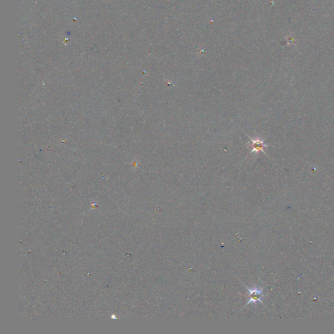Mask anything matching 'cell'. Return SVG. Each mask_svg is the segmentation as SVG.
Segmentation results:
<instances>
[{"instance_id": "6da1fadb", "label": "cell", "mask_w": 334, "mask_h": 334, "mask_svg": "<svg viewBox=\"0 0 334 334\" xmlns=\"http://www.w3.org/2000/svg\"><path fill=\"white\" fill-rule=\"evenodd\" d=\"M253 141V152H260V151H262V152H264V149L263 148L264 147H266V146H267L266 145H265L264 144L262 140H260L259 139L258 140H252Z\"/></svg>"}, {"instance_id": "7a4b0ae2", "label": "cell", "mask_w": 334, "mask_h": 334, "mask_svg": "<svg viewBox=\"0 0 334 334\" xmlns=\"http://www.w3.org/2000/svg\"><path fill=\"white\" fill-rule=\"evenodd\" d=\"M251 298H253L254 299V301H256V300H258L259 298H260V293L259 292H251Z\"/></svg>"}]
</instances>
